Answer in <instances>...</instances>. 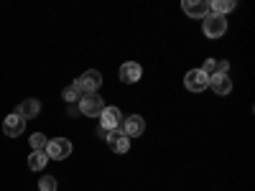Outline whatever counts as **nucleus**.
<instances>
[{"mask_svg":"<svg viewBox=\"0 0 255 191\" xmlns=\"http://www.w3.org/2000/svg\"><path fill=\"white\" fill-rule=\"evenodd\" d=\"M100 84H102V74H100L97 69H90V72H84V74L74 82V87H77L82 95H97Z\"/></svg>","mask_w":255,"mask_h":191,"instance_id":"nucleus-1","label":"nucleus"},{"mask_svg":"<svg viewBox=\"0 0 255 191\" xmlns=\"http://www.w3.org/2000/svg\"><path fill=\"white\" fill-rule=\"evenodd\" d=\"M105 107H108V104H105V99L100 95H84V97H79V110H82V115H87V117H100Z\"/></svg>","mask_w":255,"mask_h":191,"instance_id":"nucleus-2","label":"nucleus"},{"mask_svg":"<svg viewBox=\"0 0 255 191\" xmlns=\"http://www.w3.org/2000/svg\"><path fill=\"white\" fill-rule=\"evenodd\" d=\"M202 28H204V36L207 38H220L225 31H227V20H225V15H204V23H202Z\"/></svg>","mask_w":255,"mask_h":191,"instance_id":"nucleus-3","label":"nucleus"},{"mask_svg":"<svg viewBox=\"0 0 255 191\" xmlns=\"http://www.w3.org/2000/svg\"><path fill=\"white\" fill-rule=\"evenodd\" d=\"M49 158H54V161H61V158H69V153H72V143L67 140V138H54V140H49L46 143V151H44Z\"/></svg>","mask_w":255,"mask_h":191,"instance_id":"nucleus-4","label":"nucleus"},{"mask_svg":"<svg viewBox=\"0 0 255 191\" xmlns=\"http://www.w3.org/2000/svg\"><path fill=\"white\" fill-rule=\"evenodd\" d=\"M184 84H186L189 92H202V90L209 87V77H207L202 69H191V72L184 77Z\"/></svg>","mask_w":255,"mask_h":191,"instance_id":"nucleus-5","label":"nucleus"},{"mask_svg":"<svg viewBox=\"0 0 255 191\" xmlns=\"http://www.w3.org/2000/svg\"><path fill=\"white\" fill-rule=\"evenodd\" d=\"M100 125H102V133L108 130H118V127L123 125V115L118 107H105L102 115H100Z\"/></svg>","mask_w":255,"mask_h":191,"instance_id":"nucleus-6","label":"nucleus"},{"mask_svg":"<svg viewBox=\"0 0 255 191\" xmlns=\"http://www.w3.org/2000/svg\"><path fill=\"white\" fill-rule=\"evenodd\" d=\"M105 138H108V145L113 148L115 153H128V148H130V138H128L120 127H118V130H108Z\"/></svg>","mask_w":255,"mask_h":191,"instance_id":"nucleus-7","label":"nucleus"},{"mask_svg":"<svg viewBox=\"0 0 255 191\" xmlns=\"http://www.w3.org/2000/svg\"><path fill=\"white\" fill-rule=\"evenodd\" d=\"M120 130L128 135V138H138L143 130H145V120L140 117V115H130L128 120H123V125H120Z\"/></svg>","mask_w":255,"mask_h":191,"instance_id":"nucleus-8","label":"nucleus"},{"mask_svg":"<svg viewBox=\"0 0 255 191\" xmlns=\"http://www.w3.org/2000/svg\"><path fill=\"white\" fill-rule=\"evenodd\" d=\"M23 127H26V120L20 117L18 112H13V115H8L5 122H3V133H5L8 138H18L20 133H23Z\"/></svg>","mask_w":255,"mask_h":191,"instance_id":"nucleus-9","label":"nucleus"},{"mask_svg":"<svg viewBox=\"0 0 255 191\" xmlns=\"http://www.w3.org/2000/svg\"><path fill=\"white\" fill-rule=\"evenodd\" d=\"M140 77H143V69H140L138 61H125L123 67H120V79L125 84H135Z\"/></svg>","mask_w":255,"mask_h":191,"instance_id":"nucleus-10","label":"nucleus"},{"mask_svg":"<svg viewBox=\"0 0 255 191\" xmlns=\"http://www.w3.org/2000/svg\"><path fill=\"white\" fill-rule=\"evenodd\" d=\"M181 8H184V13L191 15V18H204V15H209V3H204V0H184Z\"/></svg>","mask_w":255,"mask_h":191,"instance_id":"nucleus-11","label":"nucleus"},{"mask_svg":"<svg viewBox=\"0 0 255 191\" xmlns=\"http://www.w3.org/2000/svg\"><path fill=\"white\" fill-rule=\"evenodd\" d=\"M209 87L215 90V95H230L232 92V82L227 74H212L209 77Z\"/></svg>","mask_w":255,"mask_h":191,"instance_id":"nucleus-12","label":"nucleus"},{"mask_svg":"<svg viewBox=\"0 0 255 191\" xmlns=\"http://www.w3.org/2000/svg\"><path fill=\"white\" fill-rule=\"evenodd\" d=\"M23 120H31V117H36L38 112H41V102L38 99H23L18 104V110H15Z\"/></svg>","mask_w":255,"mask_h":191,"instance_id":"nucleus-13","label":"nucleus"},{"mask_svg":"<svg viewBox=\"0 0 255 191\" xmlns=\"http://www.w3.org/2000/svg\"><path fill=\"white\" fill-rule=\"evenodd\" d=\"M230 10H235V0H215V3H209L212 15H225Z\"/></svg>","mask_w":255,"mask_h":191,"instance_id":"nucleus-14","label":"nucleus"},{"mask_svg":"<svg viewBox=\"0 0 255 191\" xmlns=\"http://www.w3.org/2000/svg\"><path fill=\"white\" fill-rule=\"evenodd\" d=\"M46 161H49V156H46L44 151H33V153L28 156V168H31V171H44Z\"/></svg>","mask_w":255,"mask_h":191,"instance_id":"nucleus-15","label":"nucleus"},{"mask_svg":"<svg viewBox=\"0 0 255 191\" xmlns=\"http://www.w3.org/2000/svg\"><path fill=\"white\" fill-rule=\"evenodd\" d=\"M46 143H49V138L44 133H33L31 135V148L33 151H46Z\"/></svg>","mask_w":255,"mask_h":191,"instance_id":"nucleus-16","label":"nucleus"},{"mask_svg":"<svg viewBox=\"0 0 255 191\" xmlns=\"http://www.w3.org/2000/svg\"><path fill=\"white\" fill-rule=\"evenodd\" d=\"M38 189L41 191H56V179L54 176H44L38 181Z\"/></svg>","mask_w":255,"mask_h":191,"instance_id":"nucleus-17","label":"nucleus"},{"mask_svg":"<svg viewBox=\"0 0 255 191\" xmlns=\"http://www.w3.org/2000/svg\"><path fill=\"white\" fill-rule=\"evenodd\" d=\"M79 97H82V92L74 87V84H72V87H67V90H64V99H67V102H79Z\"/></svg>","mask_w":255,"mask_h":191,"instance_id":"nucleus-18","label":"nucleus"},{"mask_svg":"<svg viewBox=\"0 0 255 191\" xmlns=\"http://www.w3.org/2000/svg\"><path fill=\"white\" fill-rule=\"evenodd\" d=\"M202 72H204L207 77L217 74V59H207V61H204V67H202Z\"/></svg>","mask_w":255,"mask_h":191,"instance_id":"nucleus-19","label":"nucleus"}]
</instances>
